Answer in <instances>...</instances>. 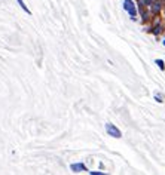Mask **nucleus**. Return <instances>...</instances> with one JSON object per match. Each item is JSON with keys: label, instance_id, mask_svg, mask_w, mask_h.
<instances>
[{"label": "nucleus", "instance_id": "obj_7", "mask_svg": "<svg viewBox=\"0 0 165 175\" xmlns=\"http://www.w3.org/2000/svg\"><path fill=\"white\" fill-rule=\"evenodd\" d=\"M161 33H162V27H161V25H158V27H155L153 34H161Z\"/></svg>", "mask_w": 165, "mask_h": 175}, {"label": "nucleus", "instance_id": "obj_2", "mask_svg": "<svg viewBox=\"0 0 165 175\" xmlns=\"http://www.w3.org/2000/svg\"><path fill=\"white\" fill-rule=\"evenodd\" d=\"M106 131H107V134H109L110 137H113V138H120V137H122L120 131H119L113 123H106Z\"/></svg>", "mask_w": 165, "mask_h": 175}, {"label": "nucleus", "instance_id": "obj_10", "mask_svg": "<svg viewBox=\"0 0 165 175\" xmlns=\"http://www.w3.org/2000/svg\"><path fill=\"white\" fill-rule=\"evenodd\" d=\"M91 174H92V175H103V172H95V171H92Z\"/></svg>", "mask_w": 165, "mask_h": 175}, {"label": "nucleus", "instance_id": "obj_3", "mask_svg": "<svg viewBox=\"0 0 165 175\" xmlns=\"http://www.w3.org/2000/svg\"><path fill=\"white\" fill-rule=\"evenodd\" d=\"M70 169L73 172H86V171H88L83 163H73V165H70Z\"/></svg>", "mask_w": 165, "mask_h": 175}, {"label": "nucleus", "instance_id": "obj_5", "mask_svg": "<svg viewBox=\"0 0 165 175\" xmlns=\"http://www.w3.org/2000/svg\"><path fill=\"white\" fill-rule=\"evenodd\" d=\"M16 2H18V5L21 6V9H22L25 13H27V15H31V11H30L28 7H27V5L24 3V0H16Z\"/></svg>", "mask_w": 165, "mask_h": 175}, {"label": "nucleus", "instance_id": "obj_1", "mask_svg": "<svg viewBox=\"0 0 165 175\" xmlns=\"http://www.w3.org/2000/svg\"><path fill=\"white\" fill-rule=\"evenodd\" d=\"M124 9L131 15V18L134 20L135 18V15H137V9H135V6H134V2L133 0H125L124 2Z\"/></svg>", "mask_w": 165, "mask_h": 175}, {"label": "nucleus", "instance_id": "obj_4", "mask_svg": "<svg viewBox=\"0 0 165 175\" xmlns=\"http://www.w3.org/2000/svg\"><path fill=\"white\" fill-rule=\"evenodd\" d=\"M152 5V13H159L161 11V0H153V2L150 3Z\"/></svg>", "mask_w": 165, "mask_h": 175}, {"label": "nucleus", "instance_id": "obj_8", "mask_svg": "<svg viewBox=\"0 0 165 175\" xmlns=\"http://www.w3.org/2000/svg\"><path fill=\"white\" fill-rule=\"evenodd\" d=\"M155 100L161 102V101H162V95H158V94H155Z\"/></svg>", "mask_w": 165, "mask_h": 175}, {"label": "nucleus", "instance_id": "obj_9", "mask_svg": "<svg viewBox=\"0 0 165 175\" xmlns=\"http://www.w3.org/2000/svg\"><path fill=\"white\" fill-rule=\"evenodd\" d=\"M153 0H143V5H150Z\"/></svg>", "mask_w": 165, "mask_h": 175}, {"label": "nucleus", "instance_id": "obj_6", "mask_svg": "<svg viewBox=\"0 0 165 175\" xmlns=\"http://www.w3.org/2000/svg\"><path fill=\"white\" fill-rule=\"evenodd\" d=\"M155 64H158L161 70H165V65H164V61H162V59H156V61H155Z\"/></svg>", "mask_w": 165, "mask_h": 175}, {"label": "nucleus", "instance_id": "obj_11", "mask_svg": "<svg viewBox=\"0 0 165 175\" xmlns=\"http://www.w3.org/2000/svg\"><path fill=\"white\" fill-rule=\"evenodd\" d=\"M164 46H165V40H164Z\"/></svg>", "mask_w": 165, "mask_h": 175}]
</instances>
